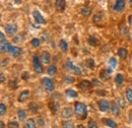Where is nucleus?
I'll list each match as a JSON object with an SVG mask.
<instances>
[{
    "label": "nucleus",
    "mask_w": 132,
    "mask_h": 128,
    "mask_svg": "<svg viewBox=\"0 0 132 128\" xmlns=\"http://www.w3.org/2000/svg\"><path fill=\"white\" fill-rule=\"evenodd\" d=\"M74 114L78 118H80L81 120H84L86 118V116H87V108H86V106L82 103H80V102H76L75 105H74Z\"/></svg>",
    "instance_id": "f257e3e1"
},
{
    "label": "nucleus",
    "mask_w": 132,
    "mask_h": 128,
    "mask_svg": "<svg viewBox=\"0 0 132 128\" xmlns=\"http://www.w3.org/2000/svg\"><path fill=\"white\" fill-rule=\"evenodd\" d=\"M64 67H65L67 70H70V71H73L75 74H77V75H80L81 74V70H80V68L79 67H77V66H75L74 64L72 63V61H70L69 59L66 61V63L64 64Z\"/></svg>",
    "instance_id": "f03ea898"
},
{
    "label": "nucleus",
    "mask_w": 132,
    "mask_h": 128,
    "mask_svg": "<svg viewBox=\"0 0 132 128\" xmlns=\"http://www.w3.org/2000/svg\"><path fill=\"white\" fill-rule=\"evenodd\" d=\"M42 84L44 86V89L47 91V92H52L54 90V83H53V80L49 78V77H44L42 79Z\"/></svg>",
    "instance_id": "7ed1b4c3"
},
{
    "label": "nucleus",
    "mask_w": 132,
    "mask_h": 128,
    "mask_svg": "<svg viewBox=\"0 0 132 128\" xmlns=\"http://www.w3.org/2000/svg\"><path fill=\"white\" fill-rule=\"evenodd\" d=\"M33 16L34 18H35V20H36V22L39 25H46L47 23V21H46V19L44 18V16L41 14V12L40 11H38V10H34L33 11Z\"/></svg>",
    "instance_id": "20e7f679"
},
{
    "label": "nucleus",
    "mask_w": 132,
    "mask_h": 128,
    "mask_svg": "<svg viewBox=\"0 0 132 128\" xmlns=\"http://www.w3.org/2000/svg\"><path fill=\"white\" fill-rule=\"evenodd\" d=\"M33 66L34 69L37 73H42L43 72V67H42V64L40 63V60L37 56H34L33 57Z\"/></svg>",
    "instance_id": "39448f33"
},
{
    "label": "nucleus",
    "mask_w": 132,
    "mask_h": 128,
    "mask_svg": "<svg viewBox=\"0 0 132 128\" xmlns=\"http://www.w3.org/2000/svg\"><path fill=\"white\" fill-rule=\"evenodd\" d=\"M98 106H99V109L101 112H107L110 109V103L107 100H101V101H99Z\"/></svg>",
    "instance_id": "423d86ee"
},
{
    "label": "nucleus",
    "mask_w": 132,
    "mask_h": 128,
    "mask_svg": "<svg viewBox=\"0 0 132 128\" xmlns=\"http://www.w3.org/2000/svg\"><path fill=\"white\" fill-rule=\"evenodd\" d=\"M5 32L7 35L9 36H13L15 35L17 32V26L16 25H13V23H8L5 26Z\"/></svg>",
    "instance_id": "0eeeda50"
},
{
    "label": "nucleus",
    "mask_w": 132,
    "mask_h": 128,
    "mask_svg": "<svg viewBox=\"0 0 132 128\" xmlns=\"http://www.w3.org/2000/svg\"><path fill=\"white\" fill-rule=\"evenodd\" d=\"M125 8V1L124 0H116L113 9L117 12H121Z\"/></svg>",
    "instance_id": "6e6552de"
},
{
    "label": "nucleus",
    "mask_w": 132,
    "mask_h": 128,
    "mask_svg": "<svg viewBox=\"0 0 132 128\" xmlns=\"http://www.w3.org/2000/svg\"><path fill=\"white\" fill-rule=\"evenodd\" d=\"M66 7V1L65 0H56L55 1V8L58 11H63Z\"/></svg>",
    "instance_id": "1a4fd4ad"
},
{
    "label": "nucleus",
    "mask_w": 132,
    "mask_h": 128,
    "mask_svg": "<svg viewBox=\"0 0 132 128\" xmlns=\"http://www.w3.org/2000/svg\"><path fill=\"white\" fill-rule=\"evenodd\" d=\"M72 115H73L72 110L70 108H68V107H65V108H63L61 110V117L64 118V119H68V118L72 117Z\"/></svg>",
    "instance_id": "9d476101"
},
{
    "label": "nucleus",
    "mask_w": 132,
    "mask_h": 128,
    "mask_svg": "<svg viewBox=\"0 0 132 128\" xmlns=\"http://www.w3.org/2000/svg\"><path fill=\"white\" fill-rule=\"evenodd\" d=\"M41 61H42V63H44V64L50 63V61H51V56H50L49 52L44 51V52L41 54Z\"/></svg>",
    "instance_id": "9b49d317"
},
{
    "label": "nucleus",
    "mask_w": 132,
    "mask_h": 128,
    "mask_svg": "<svg viewBox=\"0 0 132 128\" xmlns=\"http://www.w3.org/2000/svg\"><path fill=\"white\" fill-rule=\"evenodd\" d=\"M29 96H30V92H29L28 90H26V91L21 92V93L19 94V96H18V102H20V103L26 102V101L28 100Z\"/></svg>",
    "instance_id": "f8f14e48"
},
{
    "label": "nucleus",
    "mask_w": 132,
    "mask_h": 128,
    "mask_svg": "<svg viewBox=\"0 0 132 128\" xmlns=\"http://www.w3.org/2000/svg\"><path fill=\"white\" fill-rule=\"evenodd\" d=\"M9 53L13 56V57H18L20 54H21V49L18 48V47H14V46H11L9 49Z\"/></svg>",
    "instance_id": "ddd939ff"
},
{
    "label": "nucleus",
    "mask_w": 132,
    "mask_h": 128,
    "mask_svg": "<svg viewBox=\"0 0 132 128\" xmlns=\"http://www.w3.org/2000/svg\"><path fill=\"white\" fill-rule=\"evenodd\" d=\"M79 87L82 90V91H87L92 87V82L88 81V80H82L80 83H79Z\"/></svg>",
    "instance_id": "4468645a"
},
{
    "label": "nucleus",
    "mask_w": 132,
    "mask_h": 128,
    "mask_svg": "<svg viewBox=\"0 0 132 128\" xmlns=\"http://www.w3.org/2000/svg\"><path fill=\"white\" fill-rule=\"evenodd\" d=\"M10 47H11V45H10L8 42L4 41V42H1V47H0V50H1V52H2V53H6V52H9Z\"/></svg>",
    "instance_id": "2eb2a0df"
},
{
    "label": "nucleus",
    "mask_w": 132,
    "mask_h": 128,
    "mask_svg": "<svg viewBox=\"0 0 132 128\" xmlns=\"http://www.w3.org/2000/svg\"><path fill=\"white\" fill-rule=\"evenodd\" d=\"M90 13H92V9H90L88 6H83L82 8L80 9V14L82 16H84V17H85V16L87 17Z\"/></svg>",
    "instance_id": "dca6fc26"
},
{
    "label": "nucleus",
    "mask_w": 132,
    "mask_h": 128,
    "mask_svg": "<svg viewBox=\"0 0 132 128\" xmlns=\"http://www.w3.org/2000/svg\"><path fill=\"white\" fill-rule=\"evenodd\" d=\"M103 121H104V123L107 125V126H109V127L111 128H117V123L114 122L113 120H111V119H108V118H105V119H103Z\"/></svg>",
    "instance_id": "f3484780"
},
{
    "label": "nucleus",
    "mask_w": 132,
    "mask_h": 128,
    "mask_svg": "<svg viewBox=\"0 0 132 128\" xmlns=\"http://www.w3.org/2000/svg\"><path fill=\"white\" fill-rule=\"evenodd\" d=\"M118 55H119V57L121 58V59H125V58H127V55H128V52H127V50L124 48H120L118 50Z\"/></svg>",
    "instance_id": "a211bd4d"
},
{
    "label": "nucleus",
    "mask_w": 132,
    "mask_h": 128,
    "mask_svg": "<svg viewBox=\"0 0 132 128\" xmlns=\"http://www.w3.org/2000/svg\"><path fill=\"white\" fill-rule=\"evenodd\" d=\"M111 113L114 115V116H118L120 114V108L117 104H113L112 107H111Z\"/></svg>",
    "instance_id": "6ab92c4d"
},
{
    "label": "nucleus",
    "mask_w": 132,
    "mask_h": 128,
    "mask_svg": "<svg viewBox=\"0 0 132 128\" xmlns=\"http://www.w3.org/2000/svg\"><path fill=\"white\" fill-rule=\"evenodd\" d=\"M23 128H36V122L34 119H29L24 125H23Z\"/></svg>",
    "instance_id": "aec40b11"
},
{
    "label": "nucleus",
    "mask_w": 132,
    "mask_h": 128,
    "mask_svg": "<svg viewBox=\"0 0 132 128\" xmlns=\"http://www.w3.org/2000/svg\"><path fill=\"white\" fill-rule=\"evenodd\" d=\"M125 95H126L127 101L129 102V104H131L132 105V89L127 87V89H126V91H125Z\"/></svg>",
    "instance_id": "412c9836"
},
{
    "label": "nucleus",
    "mask_w": 132,
    "mask_h": 128,
    "mask_svg": "<svg viewBox=\"0 0 132 128\" xmlns=\"http://www.w3.org/2000/svg\"><path fill=\"white\" fill-rule=\"evenodd\" d=\"M65 96L68 97V98H76L78 95H77V93H76L75 91H73V90H66Z\"/></svg>",
    "instance_id": "4be33fe9"
},
{
    "label": "nucleus",
    "mask_w": 132,
    "mask_h": 128,
    "mask_svg": "<svg viewBox=\"0 0 132 128\" xmlns=\"http://www.w3.org/2000/svg\"><path fill=\"white\" fill-rule=\"evenodd\" d=\"M115 82L118 86H122V85H123V76H122V74H119V73H118V74L116 75Z\"/></svg>",
    "instance_id": "5701e85b"
},
{
    "label": "nucleus",
    "mask_w": 132,
    "mask_h": 128,
    "mask_svg": "<svg viewBox=\"0 0 132 128\" xmlns=\"http://www.w3.org/2000/svg\"><path fill=\"white\" fill-rule=\"evenodd\" d=\"M59 46H60V49H61L63 52H67V50H68V44L66 43L65 40H60Z\"/></svg>",
    "instance_id": "b1692460"
},
{
    "label": "nucleus",
    "mask_w": 132,
    "mask_h": 128,
    "mask_svg": "<svg viewBox=\"0 0 132 128\" xmlns=\"http://www.w3.org/2000/svg\"><path fill=\"white\" fill-rule=\"evenodd\" d=\"M47 72H48V74H49V75H55V74H56V72H57V67H56L55 65H51V66L48 67Z\"/></svg>",
    "instance_id": "393cba45"
},
{
    "label": "nucleus",
    "mask_w": 132,
    "mask_h": 128,
    "mask_svg": "<svg viewBox=\"0 0 132 128\" xmlns=\"http://www.w3.org/2000/svg\"><path fill=\"white\" fill-rule=\"evenodd\" d=\"M85 66L88 67L89 69H94V68H95V60L92 59V58L86 59V61H85Z\"/></svg>",
    "instance_id": "a878e982"
},
{
    "label": "nucleus",
    "mask_w": 132,
    "mask_h": 128,
    "mask_svg": "<svg viewBox=\"0 0 132 128\" xmlns=\"http://www.w3.org/2000/svg\"><path fill=\"white\" fill-rule=\"evenodd\" d=\"M29 110H30V112L33 113V114L37 113L38 112V105L36 103H31L29 105Z\"/></svg>",
    "instance_id": "bb28decb"
},
{
    "label": "nucleus",
    "mask_w": 132,
    "mask_h": 128,
    "mask_svg": "<svg viewBox=\"0 0 132 128\" xmlns=\"http://www.w3.org/2000/svg\"><path fill=\"white\" fill-rule=\"evenodd\" d=\"M87 128H99V125L94 119H89L87 123Z\"/></svg>",
    "instance_id": "cd10ccee"
},
{
    "label": "nucleus",
    "mask_w": 132,
    "mask_h": 128,
    "mask_svg": "<svg viewBox=\"0 0 132 128\" xmlns=\"http://www.w3.org/2000/svg\"><path fill=\"white\" fill-rule=\"evenodd\" d=\"M88 43H89V45H90V46H97L99 42H98V39H97L96 37L90 36V37H89V39H88Z\"/></svg>",
    "instance_id": "c85d7f7f"
},
{
    "label": "nucleus",
    "mask_w": 132,
    "mask_h": 128,
    "mask_svg": "<svg viewBox=\"0 0 132 128\" xmlns=\"http://www.w3.org/2000/svg\"><path fill=\"white\" fill-rule=\"evenodd\" d=\"M17 116H18V119H19V120H24V119L27 118V114L24 112V110H21V109L18 110Z\"/></svg>",
    "instance_id": "c756f323"
},
{
    "label": "nucleus",
    "mask_w": 132,
    "mask_h": 128,
    "mask_svg": "<svg viewBox=\"0 0 132 128\" xmlns=\"http://www.w3.org/2000/svg\"><path fill=\"white\" fill-rule=\"evenodd\" d=\"M7 127L8 128H19V124L17 121H14V120H11L8 122L7 124Z\"/></svg>",
    "instance_id": "7c9ffc66"
},
{
    "label": "nucleus",
    "mask_w": 132,
    "mask_h": 128,
    "mask_svg": "<svg viewBox=\"0 0 132 128\" xmlns=\"http://www.w3.org/2000/svg\"><path fill=\"white\" fill-rule=\"evenodd\" d=\"M103 19V14H101V13H96L94 17H93V20H94V22H96V23H98V22H101V20Z\"/></svg>",
    "instance_id": "2f4dec72"
},
{
    "label": "nucleus",
    "mask_w": 132,
    "mask_h": 128,
    "mask_svg": "<svg viewBox=\"0 0 132 128\" xmlns=\"http://www.w3.org/2000/svg\"><path fill=\"white\" fill-rule=\"evenodd\" d=\"M8 86L10 89H16L17 87V80L14 78V79H9L8 81Z\"/></svg>",
    "instance_id": "473e14b6"
},
{
    "label": "nucleus",
    "mask_w": 132,
    "mask_h": 128,
    "mask_svg": "<svg viewBox=\"0 0 132 128\" xmlns=\"http://www.w3.org/2000/svg\"><path fill=\"white\" fill-rule=\"evenodd\" d=\"M62 128H74V125L71 121H63L62 122Z\"/></svg>",
    "instance_id": "72a5a7b5"
},
{
    "label": "nucleus",
    "mask_w": 132,
    "mask_h": 128,
    "mask_svg": "<svg viewBox=\"0 0 132 128\" xmlns=\"http://www.w3.org/2000/svg\"><path fill=\"white\" fill-rule=\"evenodd\" d=\"M109 64H110V67L116 68V67H117V59L114 58V57H112V58L109 60Z\"/></svg>",
    "instance_id": "f704fd0d"
},
{
    "label": "nucleus",
    "mask_w": 132,
    "mask_h": 128,
    "mask_svg": "<svg viewBox=\"0 0 132 128\" xmlns=\"http://www.w3.org/2000/svg\"><path fill=\"white\" fill-rule=\"evenodd\" d=\"M6 111H7L6 106H5L3 103H1V104H0V115H1V116H3V115L6 113Z\"/></svg>",
    "instance_id": "c9c22d12"
},
{
    "label": "nucleus",
    "mask_w": 132,
    "mask_h": 128,
    "mask_svg": "<svg viewBox=\"0 0 132 128\" xmlns=\"http://www.w3.org/2000/svg\"><path fill=\"white\" fill-rule=\"evenodd\" d=\"M117 104H118V106L119 107H122V108H125V101L122 99V98H118L117 99Z\"/></svg>",
    "instance_id": "e433bc0d"
},
{
    "label": "nucleus",
    "mask_w": 132,
    "mask_h": 128,
    "mask_svg": "<svg viewBox=\"0 0 132 128\" xmlns=\"http://www.w3.org/2000/svg\"><path fill=\"white\" fill-rule=\"evenodd\" d=\"M108 77H109V73L107 72V70H102V72H101V78L104 80H107Z\"/></svg>",
    "instance_id": "4c0bfd02"
},
{
    "label": "nucleus",
    "mask_w": 132,
    "mask_h": 128,
    "mask_svg": "<svg viewBox=\"0 0 132 128\" xmlns=\"http://www.w3.org/2000/svg\"><path fill=\"white\" fill-rule=\"evenodd\" d=\"M64 80L67 83H73L74 82V77L73 76H70V75H65L64 76Z\"/></svg>",
    "instance_id": "58836bf2"
},
{
    "label": "nucleus",
    "mask_w": 132,
    "mask_h": 128,
    "mask_svg": "<svg viewBox=\"0 0 132 128\" xmlns=\"http://www.w3.org/2000/svg\"><path fill=\"white\" fill-rule=\"evenodd\" d=\"M32 45H33L34 47H38L39 45H40V40L38 39V38H35L32 40Z\"/></svg>",
    "instance_id": "ea45409f"
},
{
    "label": "nucleus",
    "mask_w": 132,
    "mask_h": 128,
    "mask_svg": "<svg viewBox=\"0 0 132 128\" xmlns=\"http://www.w3.org/2000/svg\"><path fill=\"white\" fill-rule=\"evenodd\" d=\"M30 76V74H29V72H27V71H24L23 72V74L21 75V77L23 78V79H28V77Z\"/></svg>",
    "instance_id": "a19ab883"
},
{
    "label": "nucleus",
    "mask_w": 132,
    "mask_h": 128,
    "mask_svg": "<svg viewBox=\"0 0 132 128\" xmlns=\"http://www.w3.org/2000/svg\"><path fill=\"white\" fill-rule=\"evenodd\" d=\"M0 38H1V42H4V34L3 33H0Z\"/></svg>",
    "instance_id": "79ce46f5"
},
{
    "label": "nucleus",
    "mask_w": 132,
    "mask_h": 128,
    "mask_svg": "<svg viewBox=\"0 0 132 128\" xmlns=\"http://www.w3.org/2000/svg\"><path fill=\"white\" fill-rule=\"evenodd\" d=\"M19 39H20V38H19V37H15V38H14V39H13V42H14V43H18V42H19V41H20V40H19Z\"/></svg>",
    "instance_id": "37998d69"
},
{
    "label": "nucleus",
    "mask_w": 132,
    "mask_h": 128,
    "mask_svg": "<svg viewBox=\"0 0 132 128\" xmlns=\"http://www.w3.org/2000/svg\"><path fill=\"white\" fill-rule=\"evenodd\" d=\"M4 79H5L4 74H3V73H1V79H0V81H1V82H4Z\"/></svg>",
    "instance_id": "c03bdc74"
},
{
    "label": "nucleus",
    "mask_w": 132,
    "mask_h": 128,
    "mask_svg": "<svg viewBox=\"0 0 132 128\" xmlns=\"http://www.w3.org/2000/svg\"><path fill=\"white\" fill-rule=\"evenodd\" d=\"M129 120H130V122H132V110H130V112H129Z\"/></svg>",
    "instance_id": "a18cd8bd"
},
{
    "label": "nucleus",
    "mask_w": 132,
    "mask_h": 128,
    "mask_svg": "<svg viewBox=\"0 0 132 128\" xmlns=\"http://www.w3.org/2000/svg\"><path fill=\"white\" fill-rule=\"evenodd\" d=\"M128 21H129V23L132 26V15L129 16V19H128Z\"/></svg>",
    "instance_id": "49530a36"
},
{
    "label": "nucleus",
    "mask_w": 132,
    "mask_h": 128,
    "mask_svg": "<svg viewBox=\"0 0 132 128\" xmlns=\"http://www.w3.org/2000/svg\"><path fill=\"white\" fill-rule=\"evenodd\" d=\"M0 126H1V128H5V126H4V123H3V121H1V122H0Z\"/></svg>",
    "instance_id": "de8ad7c7"
},
{
    "label": "nucleus",
    "mask_w": 132,
    "mask_h": 128,
    "mask_svg": "<svg viewBox=\"0 0 132 128\" xmlns=\"http://www.w3.org/2000/svg\"><path fill=\"white\" fill-rule=\"evenodd\" d=\"M21 1H22V0H14V2H15L16 4H19V3H21Z\"/></svg>",
    "instance_id": "09e8293b"
},
{
    "label": "nucleus",
    "mask_w": 132,
    "mask_h": 128,
    "mask_svg": "<svg viewBox=\"0 0 132 128\" xmlns=\"http://www.w3.org/2000/svg\"><path fill=\"white\" fill-rule=\"evenodd\" d=\"M77 128H85V127H84L83 125H78V127H77Z\"/></svg>",
    "instance_id": "8fccbe9b"
},
{
    "label": "nucleus",
    "mask_w": 132,
    "mask_h": 128,
    "mask_svg": "<svg viewBox=\"0 0 132 128\" xmlns=\"http://www.w3.org/2000/svg\"><path fill=\"white\" fill-rule=\"evenodd\" d=\"M129 3H130V6L132 7V0H129Z\"/></svg>",
    "instance_id": "3c124183"
}]
</instances>
